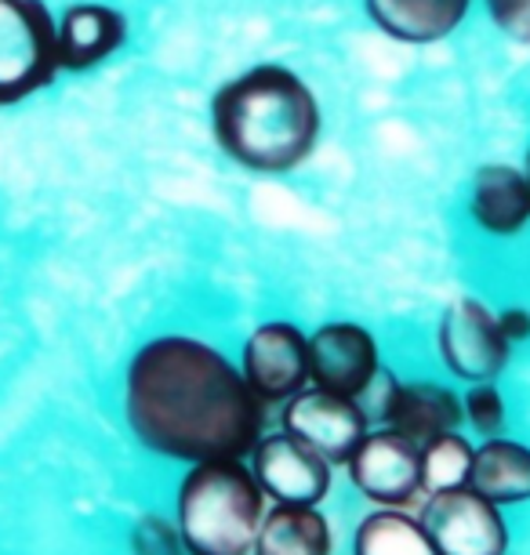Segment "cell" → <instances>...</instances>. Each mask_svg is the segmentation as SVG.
<instances>
[{
  "instance_id": "obj_11",
  "label": "cell",
  "mask_w": 530,
  "mask_h": 555,
  "mask_svg": "<svg viewBox=\"0 0 530 555\" xmlns=\"http://www.w3.org/2000/svg\"><path fill=\"white\" fill-rule=\"evenodd\" d=\"M131 40V18L109 0H69L55 15V44L62 73H91L120 55Z\"/></svg>"
},
{
  "instance_id": "obj_10",
  "label": "cell",
  "mask_w": 530,
  "mask_h": 555,
  "mask_svg": "<svg viewBox=\"0 0 530 555\" xmlns=\"http://www.w3.org/2000/svg\"><path fill=\"white\" fill-rule=\"evenodd\" d=\"M382 356L367 327L352 320H331L309 334V382L316 389L360 400L378 378Z\"/></svg>"
},
{
  "instance_id": "obj_19",
  "label": "cell",
  "mask_w": 530,
  "mask_h": 555,
  "mask_svg": "<svg viewBox=\"0 0 530 555\" xmlns=\"http://www.w3.org/2000/svg\"><path fill=\"white\" fill-rule=\"evenodd\" d=\"M476 450L458 433H440L422 443V494H443V490L469 487Z\"/></svg>"
},
{
  "instance_id": "obj_24",
  "label": "cell",
  "mask_w": 530,
  "mask_h": 555,
  "mask_svg": "<svg viewBox=\"0 0 530 555\" xmlns=\"http://www.w3.org/2000/svg\"><path fill=\"white\" fill-rule=\"evenodd\" d=\"M519 167H523V175H527V182H530V145H527V153H523V164H519Z\"/></svg>"
},
{
  "instance_id": "obj_2",
  "label": "cell",
  "mask_w": 530,
  "mask_h": 555,
  "mask_svg": "<svg viewBox=\"0 0 530 555\" xmlns=\"http://www.w3.org/2000/svg\"><path fill=\"white\" fill-rule=\"evenodd\" d=\"M207 124L230 164L258 178H284L316 156L324 106L287 62H255L211 91Z\"/></svg>"
},
{
  "instance_id": "obj_15",
  "label": "cell",
  "mask_w": 530,
  "mask_h": 555,
  "mask_svg": "<svg viewBox=\"0 0 530 555\" xmlns=\"http://www.w3.org/2000/svg\"><path fill=\"white\" fill-rule=\"evenodd\" d=\"M462 417H465L462 400L447 389V385L397 382V385H392V396L386 403L382 422L422 447V443H429L432 436L454 433V428L462 425Z\"/></svg>"
},
{
  "instance_id": "obj_4",
  "label": "cell",
  "mask_w": 530,
  "mask_h": 555,
  "mask_svg": "<svg viewBox=\"0 0 530 555\" xmlns=\"http://www.w3.org/2000/svg\"><path fill=\"white\" fill-rule=\"evenodd\" d=\"M55 12L48 0H0V109H15L59 80Z\"/></svg>"
},
{
  "instance_id": "obj_7",
  "label": "cell",
  "mask_w": 530,
  "mask_h": 555,
  "mask_svg": "<svg viewBox=\"0 0 530 555\" xmlns=\"http://www.w3.org/2000/svg\"><path fill=\"white\" fill-rule=\"evenodd\" d=\"M422 527L429 530L440 555H505L508 548L502 512L473 487L429 494L422 508Z\"/></svg>"
},
{
  "instance_id": "obj_1",
  "label": "cell",
  "mask_w": 530,
  "mask_h": 555,
  "mask_svg": "<svg viewBox=\"0 0 530 555\" xmlns=\"http://www.w3.org/2000/svg\"><path fill=\"white\" fill-rule=\"evenodd\" d=\"M124 414L142 447L179 461H241L262 439L266 403L211 341L160 334L124 371Z\"/></svg>"
},
{
  "instance_id": "obj_18",
  "label": "cell",
  "mask_w": 530,
  "mask_h": 555,
  "mask_svg": "<svg viewBox=\"0 0 530 555\" xmlns=\"http://www.w3.org/2000/svg\"><path fill=\"white\" fill-rule=\"evenodd\" d=\"M352 555H440L422 519L403 516L397 508H382L360 522Z\"/></svg>"
},
{
  "instance_id": "obj_21",
  "label": "cell",
  "mask_w": 530,
  "mask_h": 555,
  "mask_svg": "<svg viewBox=\"0 0 530 555\" xmlns=\"http://www.w3.org/2000/svg\"><path fill=\"white\" fill-rule=\"evenodd\" d=\"M491 26L505 40L530 48V0H480Z\"/></svg>"
},
{
  "instance_id": "obj_6",
  "label": "cell",
  "mask_w": 530,
  "mask_h": 555,
  "mask_svg": "<svg viewBox=\"0 0 530 555\" xmlns=\"http://www.w3.org/2000/svg\"><path fill=\"white\" fill-rule=\"evenodd\" d=\"M241 374L266 406L287 403L309 385V334L290 320H266L247 334Z\"/></svg>"
},
{
  "instance_id": "obj_20",
  "label": "cell",
  "mask_w": 530,
  "mask_h": 555,
  "mask_svg": "<svg viewBox=\"0 0 530 555\" xmlns=\"http://www.w3.org/2000/svg\"><path fill=\"white\" fill-rule=\"evenodd\" d=\"M462 411L469 417V425L480 436L494 439L505 428V396L497 392L494 382H476L469 385V392L462 396Z\"/></svg>"
},
{
  "instance_id": "obj_16",
  "label": "cell",
  "mask_w": 530,
  "mask_h": 555,
  "mask_svg": "<svg viewBox=\"0 0 530 555\" xmlns=\"http://www.w3.org/2000/svg\"><path fill=\"white\" fill-rule=\"evenodd\" d=\"M469 487L494 505H516L530 498V447L516 439H487L473 457Z\"/></svg>"
},
{
  "instance_id": "obj_22",
  "label": "cell",
  "mask_w": 530,
  "mask_h": 555,
  "mask_svg": "<svg viewBox=\"0 0 530 555\" xmlns=\"http://www.w3.org/2000/svg\"><path fill=\"white\" fill-rule=\"evenodd\" d=\"M134 552L139 555H182L185 544L179 538V527L164 522L160 516H145L134 527Z\"/></svg>"
},
{
  "instance_id": "obj_17",
  "label": "cell",
  "mask_w": 530,
  "mask_h": 555,
  "mask_svg": "<svg viewBox=\"0 0 530 555\" xmlns=\"http://www.w3.org/2000/svg\"><path fill=\"white\" fill-rule=\"evenodd\" d=\"M255 555H331V527L316 508L276 505L262 516Z\"/></svg>"
},
{
  "instance_id": "obj_9",
  "label": "cell",
  "mask_w": 530,
  "mask_h": 555,
  "mask_svg": "<svg viewBox=\"0 0 530 555\" xmlns=\"http://www.w3.org/2000/svg\"><path fill=\"white\" fill-rule=\"evenodd\" d=\"M346 465L360 494L382 508H400L422 494V447L389 425L363 436Z\"/></svg>"
},
{
  "instance_id": "obj_13",
  "label": "cell",
  "mask_w": 530,
  "mask_h": 555,
  "mask_svg": "<svg viewBox=\"0 0 530 555\" xmlns=\"http://www.w3.org/2000/svg\"><path fill=\"white\" fill-rule=\"evenodd\" d=\"M465 215L491 240H513L530 229V182L519 164H480L469 178Z\"/></svg>"
},
{
  "instance_id": "obj_14",
  "label": "cell",
  "mask_w": 530,
  "mask_h": 555,
  "mask_svg": "<svg viewBox=\"0 0 530 555\" xmlns=\"http://www.w3.org/2000/svg\"><path fill=\"white\" fill-rule=\"evenodd\" d=\"M480 0H363V15L382 37L408 48L451 40Z\"/></svg>"
},
{
  "instance_id": "obj_5",
  "label": "cell",
  "mask_w": 530,
  "mask_h": 555,
  "mask_svg": "<svg viewBox=\"0 0 530 555\" xmlns=\"http://www.w3.org/2000/svg\"><path fill=\"white\" fill-rule=\"evenodd\" d=\"M436 349L447 371L465 385L497 382L513 360V341L502 334L497 312L487 301L462 295L443 309L436 327Z\"/></svg>"
},
{
  "instance_id": "obj_12",
  "label": "cell",
  "mask_w": 530,
  "mask_h": 555,
  "mask_svg": "<svg viewBox=\"0 0 530 555\" xmlns=\"http://www.w3.org/2000/svg\"><path fill=\"white\" fill-rule=\"evenodd\" d=\"M251 473L276 505L316 508L331 490V461L290 433L262 436L251 450Z\"/></svg>"
},
{
  "instance_id": "obj_3",
  "label": "cell",
  "mask_w": 530,
  "mask_h": 555,
  "mask_svg": "<svg viewBox=\"0 0 530 555\" xmlns=\"http://www.w3.org/2000/svg\"><path fill=\"white\" fill-rule=\"evenodd\" d=\"M266 490L241 461H201L179 487V538L190 555H251Z\"/></svg>"
},
{
  "instance_id": "obj_8",
  "label": "cell",
  "mask_w": 530,
  "mask_h": 555,
  "mask_svg": "<svg viewBox=\"0 0 530 555\" xmlns=\"http://www.w3.org/2000/svg\"><path fill=\"white\" fill-rule=\"evenodd\" d=\"M367 425L360 400L316 389V385H306L284 403V433L313 447L331 465H346L367 436Z\"/></svg>"
},
{
  "instance_id": "obj_23",
  "label": "cell",
  "mask_w": 530,
  "mask_h": 555,
  "mask_svg": "<svg viewBox=\"0 0 530 555\" xmlns=\"http://www.w3.org/2000/svg\"><path fill=\"white\" fill-rule=\"evenodd\" d=\"M497 323H502V334L513 341V349L519 341L530 338V309H519V306H508L497 312Z\"/></svg>"
}]
</instances>
